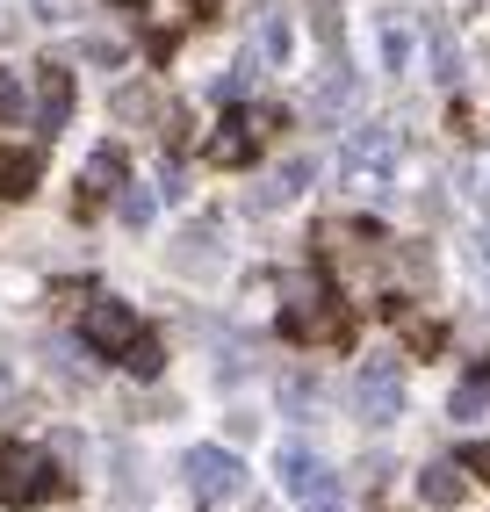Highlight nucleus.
<instances>
[{
	"mask_svg": "<svg viewBox=\"0 0 490 512\" xmlns=\"http://www.w3.org/2000/svg\"><path fill=\"white\" fill-rule=\"evenodd\" d=\"M346 101H354V73H346V65H332V80L318 87V109L332 116V109H346Z\"/></svg>",
	"mask_w": 490,
	"mask_h": 512,
	"instance_id": "obj_16",
	"label": "nucleus"
},
{
	"mask_svg": "<svg viewBox=\"0 0 490 512\" xmlns=\"http://www.w3.org/2000/svg\"><path fill=\"white\" fill-rule=\"evenodd\" d=\"M267 130H274V116H267V109L224 116V123H217V138L202 145V159H209V166H245V159L260 152V138H267Z\"/></svg>",
	"mask_w": 490,
	"mask_h": 512,
	"instance_id": "obj_7",
	"label": "nucleus"
},
{
	"mask_svg": "<svg viewBox=\"0 0 490 512\" xmlns=\"http://www.w3.org/2000/svg\"><path fill=\"white\" fill-rule=\"evenodd\" d=\"M397 130L390 123H361L354 138H346V152H339V174H346V188H382L397 174Z\"/></svg>",
	"mask_w": 490,
	"mask_h": 512,
	"instance_id": "obj_2",
	"label": "nucleus"
},
{
	"mask_svg": "<svg viewBox=\"0 0 490 512\" xmlns=\"http://www.w3.org/2000/svg\"><path fill=\"white\" fill-rule=\"evenodd\" d=\"M382 58H390V73H404V58H411V37H404V29L390 22V29H382Z\"/></svg>",
	"mask_w": 490,
	"mask_h": 512,
	"instance_id": "obj_18",
	"label": "nucleus"
},
{
	"mask_svg": "<svg viewBox=\"0 0 490 512\" xmlns=\"http://www.w3.org/2000/svg\"><path fill=\"white\" fill-rule=\"evenodd\" d=\"M354 404H361V419L368 426H390L404 412V368L390 354H368L361 375H354Z\"/></svg>",
	"mask_w": 490,
	"mask_h": 512,
	"instance_id": "obj_4",
	"label": "nucleus"
},
{
	"mask_svg": "<svg viewBox=\"0 0 490 512\" xmlns=\"http://www.w3.org/2000/svg\"><path fill=\"white\" fill-rule=\"evenodd\" d=\"M188 491H195L202 505L238 498V491H245V462H238L231 448H188Z\"/></svg>",
	"mask_w": 490,
	"mask_h": 512,
	"instance_id": "obj_6",
	"label": "nucleus"
},
{
	"mask_svg": "<svg viewBox=\"0 0 490 512\" xmlns=\"http://www.w3.org/2000/svg\"><path fill=\"white\" fill-rule=\"evenodd\" d=\"M274 476H282V491L303 505V512H332L339 505V476L318 462V455H310L303 448V440H289V448H282V462H274Z\"/></svg>",
	"mask_w": 490,
	"mask_h": 512,
	"instance_id": "obj_3",
	"label": "nucleus"
},
{
	"mask_svg": "<svg viewBox=\"0 0 490 512\" xmlns=\"http://www.w3.org/2000/svg\"><path fill=\"white\" fill-rule=\"evenodd\" d=\"M116 8H137V0H116Z\"/></svg>",
	"mask_w": 490,
	"mask_h": 512,
	"instance_id": "obj_23",
	"label": "nucleus"
},
{
	"mask_svg": "<svg viewBox=\"0 0 490 512\" xmlns=\"http://www.w3.org/2000/svg\"><path fill=\"white\" fill-rule=\"evenodd\" d=\"M65 116H73V73L44 65V80H37V123L44 130H65Z\"/></svg>",
	"mask_w": 490,
	"mask_h": 512,
	"instance_id": "obj_10",
	"label": "nucleus"
},
{
	"mask_svg": "<svg viewBox=\"0 0 490 512\" xmlns=\"http://www.w3.org/2000/svg\"><path fill=\"white\" fill-rule=\"evenodd\" d=\"M476 267H483V275H490V231L476 238Z\"/></svg>",
	"mask_w": 490,
	"mask_h": 512,
	"instance_id": "obj_21",
	"label": "nucleus"
},
{
	"mask_svg": "<svg viewBox=\"0 0 490 512\" xmlns=\"http://www.w3.org/2000/svg\"><path fill=\"white\" fill-rule=\"evenodd\" d=\"M462 491H469L462 462H433L426 476H418V498H426V505H462Z\"/></svg>",
	"mask_w": 490,
	"mask_h": 512,
	"instance_id": "obj_11",
	"label": "nucleus"
},
{
	"mask_svg": "<svg viewBox=\"0 0 490 512\" xmlns=\"http://www.w3.org/2000/svg\"><path fill=\"white\" fill-rule=\"evenodd\" d=\"M80 339H87L94 354L123 361V354H130V347H137V339H145V332H137V311H130V303L101 296V303H87V311H80Z\"/></svg>",
	"mask_w": 490,
	"mask_h": 512,
	"instance_id": "obj_5",
	"label": "nucleus"
},
{
	"mask_svg": "<svg viewBox=\"0 0 490 512\" xmlns=\"http://www.w3.org/2000/svg\"><path fill=\"white\" fill-rule=\"evenodd\" d=\"M37 188V159L29 152H0V195H29Z\"/></svg>",
	"mask_w": 490,
	"mask_h": 512,
	"instance_id": "obj_13",
	"label": "nucleus"
},
{
	"mask_svg": "<svg viewBox=\"0 0 490 512\" xmlns=\"http://www.w3.org/2000/svg\"><path fill=\"white\" fill-rule=\"evenodd\" d=\"M0 397H8V383H0Z\"/></svg>",
	"mask_w": 490,
	"mask_h": 512,
	"instance_id": "obj_24",
	"label": "nucleus"
},
{
	"mask_svg": "<svg viewBox=\"0 0 490 512\" xmlns=\"http://www.w3.org/2000/svg\"><path fill=\"white\" fill-rule=\"evenodd\" d=\"M462 469H476V476H490V440H483V448H469V455H462Z\"/></svg>",
	"mask_w": 490,
	"mask_h": 512,
	"instance_id": "obj_20",
	"label": "nucleus"
},
{
	"mask_svg": "<svg viewBox=\"0 0 490 512\" xmlns=\"http://www.w3.org/2000/svg\"><path fill=\"white\" fill-rule=\"evenodd\" d=\"M332 512H339V505H332Z\"/></svg>",
	"mask_w": 490,
	"mask_h": 512,
	"instance_id": "obj_25",
	"label": "nucleus"
},
{
	"mask_svg": "<svg viewBox=\"0 0 490 512\" xmlns=\"http://www.w3.org/2000/svg\"><path fill=\"white\" fill-rule=\"evenodd\" d=\"M152 210H159V195H152V188H137V181H123L116 217H123V224H152Z\"/></svg>",
	"mask_w": 490,
	"mask_h": 512,
	"instance_id": "obj_14",
	"label": "nucleus"
},
{
	"mask_svg": "<svg viewBox=\"0 0 490 512\" xmlns=\"http://www.w3.org/2000/svg\"><path fill=\"white\" fill-rule=\"evenodd\" d=\"M123 368L130 375H159V339H137V347L123 354Z\"/></svg>",
	"mask_w": 490,
	"mask_h": 512,
	"instance_id": "obj_17",
	"label": "nucleus"
},
{
	"mask_svg": "<svg viewBox=\"0 0 490 512\" xmlns=\"http://www.w3.org/2000/svg\"><path fill=\"white\" fill-rule=\"evenodd\" d=\"M339 311H332V296L325 289H296V303H289V311H282V332L289 339H339Z\"/></svg>",
	"mask_w": 490,
	"mask_h": 512,
	"instance_id": "obj_8",
	"label": "nucleus"
},
{
	"mask_svg": "<svg viewBox=\"0 0 490 512\" xmlns=\"http://www.w3.org/2000/svg\"><path fill=\"white\" fill-rule=\"evenodd\" d=\"M476 404H483V375H469V383H462V390H454V419H469V412H476Z\"/></svg>",
	"mask_w": 490,
	"mask_h": 512,
	"instance_id": "obj_19",
	"label": "nucleus"
},
{
	"mask_svg": "<svg viewBox=\"0 0 490 512\" xmlns=\"http://www.w3.org/2000/svg\"><path fill=\"white\" fill-rule=\"evenodd\" d=\"M123 188V152L116 145H101L94 159H87V202H109Z\"/></svg>",
	"mask_w": 490,
	"mask_h": 512,
	"instance_id": "obj_12",
	"label": "nucleus"
},
{
	"mask_svg": "<svg viewBox=\"0 0 490 512\" xmlns=\"http://www.w3.org/2000/svg\"><path fill=\"white\" fill-rule=\"evenodd\" d=\"M253 44H260V65H289L296 51V29H289V8H253Z\"/></svg>",
	"mask_w": 490,
	"mask_h": 512,
	"instance_id": "obj_9",
	"label": "nucleus"
},
{
	"mask_svg": "<svg viewBox=\"0 0 490 512\" xmlns=\"http://www.w3.org/2000/svg\"><path fill=\"white\" fill-rule=\"evenodd\" d=\"M65 484H58V462L44 448H8L0 455V505H51Z\"/></svg>",
	"mask_w": 490,
	"mask_h": 512,
	"instance_id": "obj_1",
	"label": "nucleus"
},
{
	"mask_svg": "<svg viewBox=\"0 0 490 512\" xmlns=\"http://www.w3.org/2000/svg\"><path fill=\"white\" fill-rule=\"evenodd\" d=\"M8 109H15V87H8V80H0V116H8Z\"/></svg>",
	"mask_w": 490,
	"mask_h": 512,
	"instance_id": "obj_22",
	"label": "nucleus"
},
{
	"mask_svg": "<svg viewBox=\"0 0 490 512\" xmlns=\"http://www.w3.org/2000/svg\"><path fill=\"white\" fill-rule=\"evenodd\" d=\"M303 181H310V159H289V166H282V174H274V181H267V195H260V202H267V210H274V202H289V195H296Z\"/></svg>",
	"mask_w": 490,
	"mask_h": 512,
	"instance_id": "obj_15",
	"label": "nucleus"
}]
</instances>
